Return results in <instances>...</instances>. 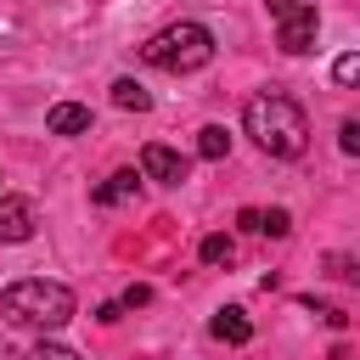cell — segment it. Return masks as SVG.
I'll return each mask as SVG.
<instances>
[{
    "label": "cell",
    "instance_id": "cell-1",
    "mask_svg": "<svg viewBox=\"0 0 360 360\" xmlns=\"http://www.w3.org/2000/svg\"><path fill=\"white\" fill-rule=\"evenodd\" d=\"M242 129H248L253 146L270 152V158H298V152L309 146V118H304V107H298L287 90L253 96L248 112H242Z\"/></svg>",
    "mask_w": 360,
    "mask_h": 360
},
{
    "label": "cell",
    "instance_id": "cell-2",
    "mask_svg": "<svg viewBox=\"0 0 360 360\" xmlns=\"http://www.w3.org/2000/svg\"><path fill=\"white\" fill-rule=\"evenodd\" d=\"M0 315L11 326H28V332H56L73 321V292L62 281H45V276H28V281H11L0 292Z\"/></svg>",
    "mask_w": 360,
    "mask_h": 360
},
{
    "label": "cell",
    "instance_id": "cell-3",
    "mask_svg": "<svg viewBox=\"0 0 360 360\" xmlns=\"http://www.w3.org/2000/svg\"><path fill=\"white\" fill-rule=\"evenodd\" d=\"M141 56L152 68H163V73H197V68L214 62V34L202 22H169L141 45Z\"/></svg>",
    "mask_w": 360,
    "mask_h": 360
},
{
    "label": "cell",
    "instance_id": "cell-4",
    "mask_svg": "<svg viewBox=\"0 0 360 360\" xmlns=\"http://www.w3.org/2000/svg\"><path fill=\"white\" fill-rule=\"evenodd\" d=\"M186 169H191V163H186L174 146H158V141L141 146V174H146V180H158V186H180Z\"/></svg>",
    "mask_w": 360,
    "mask_h": 360
},
{
    "label": "cell",
    "instance_id": "cell-5",
    "mask_svg": "<svg viewBox=\"0 0 360 360\" xmlns=\"http://www.w3.org/2000/svg\"><path fill=\"white\" fill-rule=\"evenodd\" d=\"M315 28H321V17H315V6H304V11H292V17H281V51L287 56H304V51H315Z\"/></svg>",
    "mask_w": 360,
    "mask_h": 360
},
{
    "label": "cell",
    "instance_id": "cell-6",
    "mask_svg": "<svg viewBox=\"0 0 360 360\" xmlns=\"http://www.w3.org/2000/svg\"><path fill=\"white\" fill-rule=\"evenodd\" d=\"M28 236H34V202L0 197V242H28Z\"/></svg>",
    "mask_w": 360,
    "mask_h": 360
},
{
    "label": "cell",
    "instance_id": "cell-7",
    "mask_svg": "<svg viewBox=\"0 0 360 360\" xmlns=\"http://www.w3.org/2000/svg\"><path fill=\"white\" fill-rule=\"evenodd\" d=\"M45 129H51V135H84V129H90V107H79V101H56V107L45 112Z\"/></svg>",
    "mask_w": 360,
    "mask_h": 360
},
{
    "label": "cell",
    "instance_id": "cell-8",
    "mask_svg": "<svg viewBox=\"0 0 360 360\" xmlns=\"http://www.w3.org/2000/svg\"><path fill=\"white\" fill-rule=\"evenodd\" d=\"M135 191H141V174H135V169H118V174H107V180L96 186V202L112 208V202H129Z\"/></svg>",
    "mask_w": 360,
    "mask_h": 360
},
{
    "label": "cell",
    "instance_id": "cell-9",
    "mask_svg": "<svg viewBox=\"0 0 360 360\" xmlns=\"http://www.w3.org/2000/svg\"><path fill=\"white\" fill-rule=\"evenodd\" d=\"M208 332H214L219 343H248V338H253V321H248V315L231 304V309H219V315L208 321Z\"/></svg>",
    "mask_w": 360,
    "mask_h": 360
},
{
    "label": "cell",
    "instance_id": "cell-10",
    "mask_svg": "<svg viewBox=\"0 0 360 360\" xmlns=\"http://www.w3.org/2000/svg\"><path fill=\"white\" fill-rule=\"evenodd\" d=\"M197 152H202L208 163L231 158V135H225V124H202V129H197Z\"/></svg>",
    "mask_w": 360,
    "mask_h": 360
},
{
    "label": "cell",
    "instance_id": "cell-11",
    "mask_svg": "<svg viewBox=\"0 0 360 360\" xmlns=\"http://www.w3.org/2000/svg\"><path fill=\"white\" fill-rule=\"evenodd\" d=\"M112 101H118L124 112H146V107H152V96H146L135 79H118V84H112Z\"/></svg>",
    "mask_w": 360,
    "mask_h": 360
},
{
    "label": "cell",
    "instance_id": "cell-12",
    "mask_svg": "<svg viewBox=\"0 0 360 360\" xmlns=\"http://www.w3.org/2000/svg\"><path fill=\"white\" fill-rule=\"evenodd\" d=\"M253 231H264V236H287L292 219H287V208H253Z\"/></svg>",
    "mask_w": 360,
    "mask_h": 360
},
{
    "label": "cell",
    "instance_id": "cell-13",
    "mask_svg": "<svg viewBox=\"0 0 360 360\" xmlns=\"http://www.w3.org/2000/svg\"><path fill=\"white\" fill-rule=\"evenodd\" d=\"M197 253H202V264H231V259H236V242H231V236H202Z\"/></svg>",
    "mask_w": 360,
    "mask_h": 360
},
{
    "label": "cell",
    "instance_id": "cell-14",
    "mask_svg": "<svg viewBox=\"0 0 360 360\" xmlns=\"http://www.w3.org/2000/svg\"><path fill=\"white\" fill-rule=\"evenodd\" d=\"M332 79H338V84H354V79H360V56H354V51H343V56H338V68H332Z\"/></svg>",
    "mask_w": 360,
    "mask_h": 360
},
{
    "label": "cell",
    "instance_id": "cell-15",
    "mask_svg": "<svg viewBox=\"0 0 360 360\" xmlns=\"http://www.w3.org/2000/svg\"><path fill=\"white\" fill-rule=\"evenodd\" d=\"M304 309H315V315H321L326 326H343V321H349V315H343L338 304H321V298H304Z\"/></svg>",
    "mask_w": 360,
    "mask_h": 360
},
{
    "label": "cell",
    "instance_id": "cell-16",
    "mask_svg": "<svg viewBox=\"0 0 360 360\" xmlns=\"http://www.w3.org/2000/svg\"><path fill=\"white\" fill-rule=\"evenodd\" d=\"M338 146H343L349 158L360 152V124H354V118H343V129H338Z\"/></svg>",
    "mask_w": 360,
    "mask_h": 360
},
{
    "label": "cell",
    "instance_id": "cell-17",
    "mask_svg": "<svg viewBox=\"0 0 360 360\" xmlns=\"http://www.w3.org/2000/svg\"><path fill=\"white\" fill-rule=\"evenodd\" d=\"M28 360H79V354H73V349H62V343H39Z\"/></svg>",
    "mask_w": 360,
    "mask_h": 360
},
{
    "label": "cell",
    "instance_id": "cell-18",
    "mask_svg": "<svg viewBox=\"0 0 360 360\" xmlns=\"http://www.w3.org/2000/svg\"><path fill=\"white\" fill-rule=\"evenodd\" d=\"M264 6H270V17H276V22H281V17H292V11H304V6H309V0H264Z\"/></svg>",
    "mask_w": 360,
    "mask_h": 360
},
{
    "label": "cell",
    "instance_id": "cell-19",
    "mask_svg": "<svg viewBox=\"0 0 360 360\" xmlns=\"http://www.w3.org/2000/svg\"><path fill=\"white\" fill-rule=\"evenodd\" d=\"M118 304H124V309H141V304H152V287H129Z\"/></svg>",
    "mask_w": 360,
    "mask_h": 360
}]
</instances>
